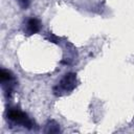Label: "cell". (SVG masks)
<instances>
[{"instance_id": "obj_1", "label": "cell", "mask_w": 134, "mask_h": 134, "mask_svg": "<svg viewBox=\"0 0 134 134\" xmlns=\"http://www.w3.org/2000/svg\"><path fill=\"white\" fill-rule=\"evenodd\" d=\"M6 118L14 126H20L25 129L31 130L37 128L35 121L18 107H9L6 110Z\"/></svg>"}, {"instance_id": "obj_2", "label": "cell", "mask_w": 134, "mask_h": 134, "mask_svg": "<svg viewBox=\"0 0 134 134\" xmlns=\"http://www.w3.org/2000/svg\"><path fill=\"white\" fill-rule=\"evenodd\" d=\"M77 85L76 74L73 72L66 73L61 81L53 87V93L57 96H63L72 92Z\"/></svg>"}, {"instance_id": "obj_3", "label": "cell", "mask_w": 134, "mask_h": 134, "mask_svg": "<svg viewBox=\"0 0 134 134\" xmlns=\"http://www.w3.org/2000/svg\"><path fill=\"white\" fill-rule=\"evenodd\" d=\"M0 79H1V87L4 92V95L6 97H9L14 93L17 87L18 84L17 79L10 70L4 68H2L0 71Z\"/></svg>"}, {"instance_id": "obj_4", "label": "cell", "mask_w": 134, "mask_h": 134, "mask_svg": "<svg viewBox=\"0 0 134 134\" xmlns=\"http://www.w3.org/2000/svg\"><path fill=\"white\" fill-rule=\"evenodd\" d=\"M41 21L35 17H30L26 19L23 23V32L26 36H31L34 34H37L41 29Z\"/></svg>"}, {"instance_id": "obj_5", "label": "cell", "mask_w": 134, "mask_h": 134, "mask_svg": "<svg viewBox=\"0 0 134 134\" xmlns=\"http://www.w3.org/2000/svg\"><path fill=\"white\" fill-rule=\"evenodd\" d=\"M59 131H60L59 125L54 120H50V121L47 122L46 130H45L46 133H55V132H59Z\"/></svg>"}, {"instance_id": "obj_6", "label": "cell", "mask_w": 134, "mask_h": 134, "mask_svg": "<svg viewBox=\"0 0 134 134\" xmlns=\"http://www.w3.org/2000/svg\"><path fill=\"white\" fill-rule=\"evenodd\" d=\"M20 1H21V2L23 3V5H24L25 7H26V6L28 5V2H29V0H20Z\"/></svg>"}]
</instances>
